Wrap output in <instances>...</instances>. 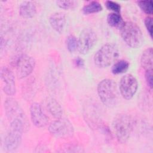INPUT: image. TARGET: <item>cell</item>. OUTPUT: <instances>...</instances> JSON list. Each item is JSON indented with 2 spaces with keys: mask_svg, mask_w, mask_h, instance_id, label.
<instances>
[{
  "mask_svg": "<svg viewBox=\"0 0 153 153\" xmlns=\"http://www.w3.org/2000/svg\"><path fill=\"white\" fill-rule=\"evenodd\" d=\"M112 128L118 142L125 143L128 141L133 130V118L127 114H117L113 120Z\"/></svg>",
  "mask_w": 153,
  "mask_h": 153,
  "instance_id": "6da1fadb",
  "label": "cell"
},
{
  "mask_svg": "<svg viewBox=\"0 0 153 153\" xmlns=\"http://www.w3.org/2000/svg\"><path fill=\"white\" fill-rule=\"evenodd\" d=\"M97 94L102 103L108 107L114 106L118 100V91L116 82L111 79H104L97 85Z\"/></svg>",
  "mask_w": 153,
  "mask_h": 153,
  "instance_id": "7a4b0ae2",
  "label": "cell"
},
{
  "mask_svg": "<svg viewBox=\"0 0 153 153\" xmlns=\"http://www.w3.org/2000/svg\"><path fill=\"white\" fill-rule=\"evenodd\" d=\"M119 56L118 47L112 43L103 45L95 53L94 62L100 68H105L114 63Z\"/></svg>",
  "mask_w": 153,
  "mask_h": 153,
  "instance_id": "3957f363",
  "label": "cell"
},
{
  "mask_svg": "<svg viewBox=\"0 0 153 153\" xmlns=\"http://www.w3.org/2000/svg\"><path fill=\"white\" fill-rule=\"evenodd\" d=\"M120 29L123 39L128 46L136 48L142 44L143 34L140 27L135 23L130 21L124 22Z\"/></svg>",
  "mask_w": 153,
  "mask_h": 153,
  "instance_id": "277c9868",
  "label": "cell"
},
{
  "mask_svg": "<svg viewBox=\"0 0 153 153\" xmlns=\"http://www.w3.org/2000/svg\"><path fill=\"white\" fill-rule=\"evenodd\" d=\"M27 125L21 121H10V130L4 139V146L7 150L13 151L19 146Z\"/></svg>",
  "mask_w": 153,
  "mask_h": 153,
  "instance_id": "5b68a950",
  "label": "cell"
},
{
  "mask_svg": "<svg viewBox=\"0 0 153 153\" xmlns=\"http://www.w3.org/2000/svg\"><path fill=\"white\" fill-rule=\"evenodd\" d=\"M48 131L55 137L64 138L71 136L74 134V128L68 119L61 117L50 124Z\"/></svg>",
  "mask_w": 153,
  "mask_h": 153,
  "instance_id": "8992f818",
  "label": "cell"
},
{
  "mask_svg": "<svg viewBox=\"0 0 153 153\" xmlns=\"http://www.w3.org/2000/svg\"><path fill=\"white\" fill-rule=\"evenodd\" d=\"M35 64L36 62L33 57L27 54L19 56L14 62V66L18 78L22 79L29 76L32 72Z\"/></svg>",
  "mask_w": 153,
  "mask_h": 153,
  "instance_id": "52a82bcc",
  "label": "cell"
},
{
  "mask_svg": "<svg viewBox=\"0 0 153 153\" xmlns=\"http://www.w3.org/2000/svg\"><path fill=\"white\" fill-rule=\"evenodd\" d=\"M97 39V35L93 29H84L78 38L77 50L82 54H87L96 44Z\"/></svg>",
  "mask_w": 153,
  "mask_h": 153,
  "instance_id": "ba28073f",
  "label": "cell"
},
{
  "mask_svg": "<svg viewBox=\"0 0 153 153\" xmlns=\"http://www.w3.org/2000/svg\"><path fill=\"white\" fill-rule=\"evenodd\" d=\"M138 88V82L131 74H126L120 81L119 89L123 97L126 100L131 99L136 94Z\"/></svg>",
  "mask_w": 153,
  "mask_h": 153,
  "instance_id": "9c48e42d",
  "label": "cell"
},
{
  "mask_svg": "<svg viewBox=\"0 0 153 153\" xmlns=\"http://www.w3.org/2000/svg\"><path fill=\"white\" fill-rule=\"evenodd\" d=\"M4 108L7 118L12 121H21L26 124L27 118L19 104L13 99H7L4 103Z\"/></svg>",
  "mask_w": 153,
  "mask_h": 153,
  "instance_id": "30bf717a",
  "label": "cell"
},
{
  "mask_svg": "<svg viewBox=\"0 0 153 153\" xmlns=\"http://www.w3.org/2000/svg\"><path fill=\"white\" fill-rule=\"evenodd\" d=\"M30 119L33 124L38 128L46 126L48 123V118L44 112L42 106L36 102L33 103L30 106Z\"/></svg>",
  "mask_w": 153,
  "mask_h": 153,
  "instance_id": "8fae6325",
  "label": "cell"
},
{
  "mask_svg": "<svg viewBox=\"0 0 153 153\" xmlns=\"http://www.w3.org/2000/svg\"><path fill=\"white\" fill-rule=\"evenodd\" d=\"M1 78L4 93L8 96L14 95L16 91L15 78L11 70L7 67H2L1 70Z\"/></svg>",
  "mask_w": 153,
  "mask_h": 153,
  "instance_id": "7c38bea8",
  "label": "cell"
},
{
  "mask_svg": "<svg viewBox=\"0 0 153 153\" xmlns=\"http://www.w3.org/2000/svg\"><path fill=\"white\" fill-rule=\"evenodd\" d=\"M66 22V15L62 12L54 13L49 17V23L51 27L59 33L63 32Z\"/></svg>",
  "mask_w": 153,
  "mask_h": 153,
  "instance_id": "4fadbf2b",
  "label": "cell"
},
{
  "mask_svg": "<svg viewBox=\"0 0 153 153\" xmlns=\"http://www.w3.org/2000/svg\"><path fill=\"white\" fill-rule=\"evenodd\" d=\"M36 13V7L32 1H23L19 7V14L25 19H30Z\"/></svg>",
  "mask_w": 153,
  "mask_h": 153,
  "instance_id": "5bb4252c",
  "label": "cell"
},
{
  "mask_svg": "<svg viewBox=\"0 0 153 153\" xmlns=\"http://www.w3.org/2000/svg\"><path fill=\"white\" fill-rule=\"evenodd\" d=\"M140 64L145 71L152 70L153 50L152 47L147 48L143 52L140 58Z\"/></svg>",
  "mask_w": 153,
  "mask_h": 153,
  "instance_id": "9a60e30c",
  "label": "cell"
},
{
  "mask_svg": "<svg viewBox=\"0 0 153 153\" xmlns=\"http://www.w3.org/2000/svg\"><path fill=\"white\" fill-rule=\"evenodd\" d=\"M47 108L49 112L55 118L62 117L63 110L59 103L54 98H48L47 100Z\"/></svg>",
  "mask_w": 153,
  "mask_h": 153,
  "instance_id": "2e32d148",
  "label": "cell"
},
{
  "mask_svg": "<svg viewBox=\"0 0 153 153\" xmlns=\"http://www.w3.org/2000/svg\"><path fill=\"white\" fill-rule=\"evenodd\" d=\"M107 22L109 26L120 29L124 23V21L120 14L111 13H109L107 16Z\"/></svg>",
  "mask_w": 153,
  "mask_h": 153,
  "instance_id": "e0dca14e",
  "label": "cell"
},
{
  "mask_svg": "<svg viewBox=\"0 0 153 153\" xmlns=\"http://www.w3.org/2000/svg\"><path fill=\"white\" fill-rule=\"evenodd\" d=\"M129 68V63L126 60H120L115 62L111 69L112 74L115 75L126 72Z\"/></svg>",
  "mask_w": 153,
  "mask_h": 153,
  "instance_id": "ac0fdd59",
  "label": "cell"
},
{
  "mask_svg": "<svg viewBox=\"0 0 153 153\" xmlns=\"http://www.w3.org/2000/svg\"><path fill=\"white\" fill-rule=\"evenodd\" d=\"M103 8L101 4L97 1H91L84 5L82 9V12L85 14H90L96 13L101 11Z\"/></svg>",
  "mask_w": 153,
  "mask_h": 153,
  "instance_id": "d6986e66",
  "label": "cell"
},
{
  "mask_svg": "<svg viewBox=\"0 0 153 153\" xmlns=\"http://www.w3.org/2000/svg\"><path fill=\"white\" fill-rule=\"evenodd\" d=\"M138 6L147 14H152L153 11V3L151 0L137 1Z\"/></svg>",
  "mask_w": 153,
  "mask_h": 153,
  "instance_id": "ffe728a7",
  "label": "cell"
},
{
  "mask_svg": "<svg viewBox=\"0 0 153 153\" xmlns=\"http://www.w3.org/2000/svg\"><path fill=\"white\" fill-rule=\"evenodd\" d=\"M66 47L68 51L73 53L77 50L78 39L73 35H69L66 38Z\"/></svg>",
  "mask_w": 153,
  "mask_h": 153,
  "instance_id": "44dd1931",
  "label": "cell"
},
{
  "mask_svg": "<svg viewBox=\"0 0 153 153\" xmlns=\"http://www.w3.org/2000/svg\"><path fill=\"white\" fill-rule=\"evenodd\" d=\"M56 4L58 7H59L60 8L64 9V10H70V9H74L75 8L77 5L78 2L76 1H56Z\"/></svg>",
  "mask_w": 153,
  "mask_h": 153,
  "instance_id": "7402d4cb",
  "label": "cell"
},
{
  "mask_svg": "<svg viewBox=\"0 0 153 153\" xmlns=\"http://www.w3.org/2000/svg\"><path fill=\"white\" fill-rule=\"evenodd\" d=\"M105 6L110 11H113V13L120 14L121 11V6L119 4L112 1H107L105 2Z\"/></svg>",
  "mask_w": 153,
  "mask_h": 153,
  "instance_id": "603a6c76",
  "label": "cell"
},
{
  "mask_svg": "<svg viewBox=\"0 0 153 153\" xmlns=\"http://www.w3.org/2000/svg\"><path fill=\"white\" fill-rule=\"evenodd\" d=\"M153 74H152V70L146 71L145 72V79L148 85L150 87V88H152L153 85Z\"/></svg>",
  "mask_w": 153,
  "mask_h": 153,
  "instance_id": "cb8c5ba5",
  "label": "cell"
},
{
  "mask_svg": "<svg viewBox=\"0 0 153 153\" xmlns=\"http://www.w3.org/2000/svg\"><path fill=\"white\" fill-rule=\"evenodd\" d=\"M145 27L150 35V36L152 38V19L151 17H147L145 19Z\"/></svg>",
  "mask_w": 153,
  "mask_h": 153,
  "instance_id": "d4e9b609",
  "label": "cell"
},
{
  "mask_svg": "<svg viewBox=\"0 0 153 153\" xmlns=\"http://www.w3.org/2000/svg\"><path fill=\"white\" fill-rule=\"evenodd\" d=\"M74 65L77 68H83L85 66V62L83 59L80 57H76L73 60Z\"/></svg>",
  "mask_w": 153,
  "mask_h": 153,
  "instance_id": "484cf974",
  "label": "cell"
}]
</instances>
